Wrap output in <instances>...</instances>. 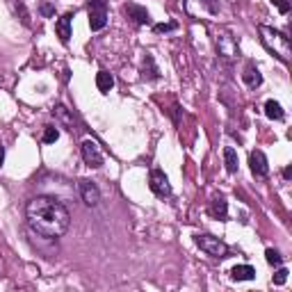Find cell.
I'll return each mask as SVG.
<instances>
[{"instance_id":"cell-9","label":"cell","mask_w":292,"mask_h":292,"mask_svg":"<svg viewBox=\"0 0 292 292\" xmlns=\"http://www.w3.org/2000/svg\"><path fill=\"white\" fill-rule=\"evenodd\" d=\"M242 80H244V84H247V87L256 89V87H260V84H263V73L258 71L256 64L249 62V64H247V69H244V73H242Z\"/></svg>"},{"instance_id":"cell-2","label":"cell","mask_w":292,"mask_h":292,"mask_svg":"<svg viewBox=\"0 0 292 292\" xmlns=\"http://www.w3.org/2000/svg\"><path fill=\"white\" fill-rule=\"evenodd\" d=\"M258 32H260V39H263L265 48L270 53H274L281 62L290 60V37H285L283 32H278L274 28H267V25H260Z\"/></svg>"},{"instance_id":"cell-24","label":"cell","mask_w":292,"mask_h":292,"mask_svg":"<svg viewBox=\"0 0 292 292\" xmlns=\"http://www.w3.org/2000/svg\"><path fill=\"white\" fill-rule=\"evenodd\" d=\"M176 23H160V25H155V32H169V30H174Z\"/></svg>"},{"instance_id":"cell-13","label":"cell","mask_w":292,"mask_h":292,"mask_svg":"<svg viewBox=\"0 0 292 292\" xmlns=\"http://www.w3.org/2000/svg\"><path fill=\"white\" fill-rule=\"evenodd\" d=\"M210 215L215 217V219H226V215H229V203H226V199H222V196H217V199H212V203H210Z\"/></svg>"},{"instance_id":"cell-11","label":"cell","mask_w":292,"mask_h":292,"mask_svg":"<svg viewBox=\"0 0 292 292\" xmlns=\"http://www.w3.org/2000/svg\"><path fill=\"white\" fill-rule=\"evenodd\" d=\"M125 14L130 16L137 25H148V23H151L148 12H146L144 7H139V5H132V2H130V5H125Z\"/></svg>"},{"instance_id":"cell-26","label":"cell","mask_w":292,"mask_h":292,"mask_svg":"<svg viewBox=\"0 0 292 292\" xmlns=\"http://www.w3.org/2000/svg\"><path fill=\"white\" fill-rule=\"evenodd\" d=\"M42 14L43 16H53V7H50L48 2H43V5H42Z\"/></svg>"},{"instance_id":"cell-14","label":"cell","mask_w":292,"mask_h":292,"mask_svg":"<svg viewBox=\"0 0 292 292\" xmlns=\"http://www.w3.org/2000/svg\"><path fill=\"white\" fill-rule=\"evenodd\" d=\"M265 114H267V119H274V121H283V117H285V112H283V107H281V103L271 101V98L265 103Z\"/></svg>"},{"instance_id":"cell-19","label":"cell","mask_w":292,"mask_h":292,"mask_svg":"<svg viewBox=\"0 0 292 292\" xmlns=\"http://www.w3.org/2000/svg\"><path fill=\"white\" fill-rule=\"evenodd\" d=\"M57 137H60V130H57L55 125H46V130H43V142H46V144H53V142H57Z\"/></svg>"},{"instance_id":"cell-20","label":"cell","mask_w":292,"mask_h":292,"mask_svg":"<svg viewBox=\"0 0 292 292\" xmlns=\"http://www.w3.org/2000/svg\"><path fill=\"white\" fill-rule=\"evenodd\" d=\"M265 258H267L270 265H276V267H281V263H283V258H281V253L276 249H267L265 251Z\"/></svg>"},{"instance_id":"cell-17","label":"cell","mask_w":292,"mask_h":292,"mask_svg":"<svg viewBox=\"0 0 292 292\" xmlns=\"http://www.w3.org/2000/svg\"><path fill=\"white\" fill-rule=\"evenodd\" d=\"M53 114H55V117L60 119V121H62L64 125H69L71 130H73V124H76V119H73V114H71V112L66 110L64 105H57L55 110H53Z\"/></svg>"},{"instance_id":"cell-7","label":"cell","mask_w":292,"mask_h":292,"mask_svg":"<svg viewBox=\"0 0 292 292\" xmlns=\"http://www.w3.org/2000/svg\"><path fill=\"white\" fill-rule=\"evenodd\" d=\"M80 196H83V201L87 203V206H98V201H101V189L96 188V183L91 181H80Z\"/></svg>"},{"instance_id":"cell-1","label":"cell","mask_w":292,"mask_h":292,"mask_svg":"<svg viewBox=\"0 0 292 292\" xmlns=\"http://www.w3.org/2000/svg\"><path fill=\"white\" fill-rule=\"evenodd\" d=\"M30 229L39 233L42 237H62L69 230L71 215L64 208L62 201H57L55 196H35L25 208Z\"/></svg>"},{"instance_id":"cell-27","label":"cell","mask_w":292,"mask_h":292,"mask_svg":"<svg viewBox=\"0 0 292 292\" xmlns=\"http://www.w3.org/2000/svg\"><path fill=\"white\" fill-rule=\"evenodd\" d=\"M283 176H285V178H290V176H292V167H285L283 169Z\"/></svg>"},{"instance_id":"cell-21","label":"cell","mask_w":292,"mask_h":292,"mask_svg":"<svg viewBox=\"0 0 292 292\" xmlns=\"http://www.w3.org/2000/svg\"><path fill=\"white\" fill-rule=\"evenodd\" d=\"M288 274H290V271L285 270V267L276 270V274H274V285H283L285 281H288Z\"/></svg>"},{"instance_id":"cell-6","label":"cell","mask_w":292,"mask_h":292,"mask_svg":"<svg viewBox=\"0 0 292 292\" xmlns=\"http://www.w3.org/2000/svg\"><path fill=\"white\" fill-rule=\"evenodd\" d=\"M80 151H83V160L87 162V167L91 169L103 167V153H101V148H98V144L94 139H84Z\"/></svg>"},{"instance_id":"cell-12","label":"cell","mask_w":292,"mask_h":292,"mask_svg":"<svg viewBox=\"0 0 292 292\" xmlns=\"http://www.w3.org/2000/svg\"><path fill=\"white\" fill-rule=\"evenodd\" d=\"M230 276L233 281H251V278H256V270L251 265H235L230 270Z\"/></svg>"},{"instance_id":"cell-8","label":"cell","mask_w":292,"mask_h":292,"mask_svg":"<svg viewBox=\"0 0 292 292\" xmlns=\"http://www.w3.org/2000/svg\"><path fill=\"white\" fill-rule=\"evenodd\" d=\"M249 165H251L253 176H258V178H265V176L270 174V165H267V158H265L263 151H253L249 155Z\"/></svg>"},{"instance_id":"cell-15","label":"cell","mask_w":292,"mask_h":292,"mask_svg":"<svg viewBox=\"0 0 292 292\" xmlns=\"http://www.w3.org/2000/svg\"><path fill=\"white\" fill-rule=\"evenodd\" d=\"M96 87H98V91L107 94V91L114 87V78H112V73H107V71H98L96 73Z\"/></svg>"},{"instance_id":"cell-3","label":"cell","mask_w":292,"mask_h":292,"mask_svg":"<svg viewBox=\"0 0 292 292\" xmlns=\"http://www.w3.org/2000/svg\"><path fill=\"white\" fill-rule=\"evenodd\" d=\"M87 14H89V28L94 32L103 30L107 25V2L105 0H91L89 7H87Z\"/></svg>"},{"instance_id":"cell-28","label":"cell","mask_w":292,"mask_h":292,"mask_svg":"<svg viewBox=\"0 0 292 292\" xmlns=\"http://www.w3.org/2000/svg\"><path fill=\"white\" fill-rule=\"evenodd\" d=\"M2 162H5V148L0 146V167H2Z\"/></svg>"},{"instance_id":"cell-25","label":"cell","mask_w":292,"mask_h":292,"mask_svg":"<svg viewBox=\"0 0 292 292\" xmlns=\"http://www.w3.org/2000/svg\"><path fill=\"white\" fill-rule=\"evenodd\" d=\"M199 2H203V5L208 7V12H212V14H217V2H215V0H199Z\"/></svg>"},{"instance_id":"cell-23","label":"cell","mask_w":292,"mask_h":292,"mask_svg":"<svg viewBox=\"0 0 292 292\" xmlns=\"http://www.w3.org/2000/svg\"><path fill=\"white\" fill-rule=\"evenodd\" d=\"M14 5H16V9H19V12H21V21H23V25H30L28 12H25V7H23V2H21V0H16Z\"/></svg>"},{"instance_id":"cell-10","label":"cell","mask_w":292,"mask_h":292,"mask_svg":"<svg viewBox=\"0 0 292 292\" xmlns=\"http://www.w3.org/2000/svg\"><path fill=\"white\" fill-rule=\"evenodd\" d=\"M71 21H73V14H64L62 19H57V23H55L57 37H60L62 43H69V39H71Z\"/></svg>"},{"instance_id":"cell-4","label":"cell","mask_w":292,"mask_h":292,"mask_svg":"<svg viewBox=\"0 0 292 292\" xmlns=\"http://www.w3.org/2000/svg\"><path fill=\"white\" fill-rule=\"evenodd\" d=\"M196 244L212 258H229V247L215 235H196Z\"/></svg>"},{"instance_id":"cell-18","label":"cell","mask_w":292,"mask_h":292,"mask_svg":"<svg viewBox=\"0 0 292 292\" xmlns=\"http://www.w3.org/2000/svg\"><path fill=\"white\" fill-rule=\"evenodd\" d=\"M142 76H144L146 80H158V78H160V73H158V69H155L153 57L151 55L144 57V73H142Z\"/></svg>"},{"instance_id":"cell-22","label":"cell","mask_w":292,"mask_h":292,"mask_svg":"<svg viewBox=\"0 0 292 292\" xmlns=\"http://www.w3.org/2000/svg\"><path fill=\"white\" fill-rule=\"evenodd\" d=\"M271 5H274L281 14H288V12H290V0H271Z\"/></svg>"},{"instance_id":"cell-16","label":"cell","mask_w":292,"mask_h":292,"mask_svg":"<svg viewBox=\"0 0 292 292\" xmlns=\"http://www.w3.org/2000/svg\"><path fill=\"white\" fill-rule=\"evenodd\" d=\"M224 162H226V171H229V174H235L240 165H237V151L233 146H226V148H224Z\"/></svg>"},{"instance_id":"cell-5","label":"cell","mask_w":292,"mask_h":292,"mask_svg":"<svg viewBox=\"0 0 292 292\" xmlns=\"http://www.w3.org/2000/svg\"><path fill=\"white\" fill-rule=\"evenodd\" d=\"M148 188L155 196H169L171 194V185H169V178L162 169H153L148 174Z\"/></svg>"}]
</instances>
